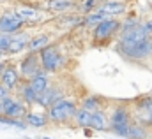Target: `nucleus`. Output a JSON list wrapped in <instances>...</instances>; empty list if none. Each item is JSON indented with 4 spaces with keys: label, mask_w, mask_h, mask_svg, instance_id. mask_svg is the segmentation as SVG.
Returning <instances> with one entry per match:
<instances>
[{
    "label": "nucleus",
    "mask_w": 152,
    "mask_h": 139,
    "mask_svg": "<svg viewBox=\"0 0 152 139\" xmlns=\"http://www.w3.org/2000/svg\"><path fill=\"white\" fill-rule=\"evenodd\" d=\"M75 123L80 129H90V125H92V113L80 106L75 114Z\"/></svg>",
    "instance_id": "obj_24"
},
{
    "label": "nucleus",
    "mask_w": 152,
    "mask_h": 139,
    "mask_svg": "<svg viewBox=\"0 0 152 139\" xmlns=\"http://www.w3.org/2000/svg\"><path fill=\"white\" fill-rule=\"evenodd\" d=\"M5 56H7V55H5V53H4V51L0 49V60H5Z\"/></svg>",
    "instance_id": "obj_31"
},
{
    "label": "nucleus",
    "mask_w": 152,
    "mask_h": 139,
    "mask_svg": "<svg viewBox=\"0 0 152 139\" xmlns=\"http://www.w3.org/2000/svg\"><path fill=\"white\" fill-rule=\"evenodd\" d=\"M28 127H34V129H42L50 123V118H48V113L46 109H41V111H36V109H28V113L25 114L23 118Z\"/></svg>",
    "instance_id": "obj_18"
},
{
    "label": "nucleus",
    "mask_w": 152,
    "mask_h": 139,
    "mask_svg": "<svg viewBox=\"0 0 152 139\" xmlns=\"http://www.w3.org/2000/svg\"><path fill=\"white\" fill-rule=\"evenodd\" d=\"M39 58H41V65L42 69L50 74H58L60 70L66 69L67 65V56L60 51V48L57 44H50L48 48H44L41 53H39Z\"/></svg>",
    "instance_id": "obj_5"
},
{
    "label": "nucleus",
    "mask_w": 152,
    "mask_h": 139,
    "mask_svg": "<svg viewBox=\"0 0 152 139\" xmlns=\"http://www.w3.org/2000/svg\"><path fill=\"white\" fill-rule=\"evenodd\" d=\"M0 81L2 85H5L7 88H11L12 92L18 90V86L21 85V74H20V67H16L14 64H7L5 69L0 72Z\"/></svg>",
    "instance_id": "obj_13"
},
{
    "label": "nucleus",
    "mask_w": 152,
    "mask_h": 139,
    "mask_svg": "<svg viewBox=\"0 0 152 139\" xmlns=\"http://www.w3.org/2000/svg\"><path fill=\"white\" fill-rule=\"evenodd\" d=\"M0 114H4V106H2V101H0Z\"/></svg>",
    "instance_id": "obj_32"
},
{
    "label": "nucleus",
    "mask_w": 152,
    "mask_h": 139,
    "mask_svg": "<svg viewBox=\"0 0 152 139\" xmlns=\"http://www.w3.org/2000/svg\"><path fill=\"white\" fill-rule=\"evenodd\" d=\"M0 83H2V81H0Z\"/></svg>",
    "instance_id": "obj_35"
},
{
    "label": "nucleus",
    "mask_w": 152,
    "mask_h": 139,
    "mask_svg": "<svg viewBox=\"0 0 152 139\" xmlns=\"http://www.w3.org/2000/svg\"><path fill=\"white\" fill-rule=\"evenodd\" d=\"M18 67H20V74H21V79H23V81H30V79H34L39 72L42 70L39 53L27 51V55L20 60V65H18Z\"/></svg>",
    "instance_id": "obj_8"
},
{
    "label": "nucleus",
    "mask_w": 152,
    "mask_h": 139,
    "mask_svg": "<svg viewBox=\"0 0 152 139\" xmlns=\"http://www.w3.org/2000/svg\"><path fill=\"white\" fill-rule=\"evenodd\" d=\"M42 139H51V138H42Z\"/></svg>",
    "instance_id": "obj_33"
},
{
    "label": "nucleus",
    "mask_w": 152,
    "mask_h": 139,
    "mask_svg": "<svg viewBox=\"0 0 152 139\" xmlns=\"http://www.w3.org/2000/svg\"><path fill=\"white\" fill-rule=\"evenodd\" d=\"M11 41H12V35L2 34V32H0V49H2L5 55L9 53V46H11Z\"/></svg>",
    "instance_id": "obj_28"
},
{
    "label": "nucleus",
    "mask_w": 152,
    "mask_h": 139,
    "mask_svg": "<svg viewBox=\"0 0 152 139\" xmlns=\"http://www.w3.org/2000/svg\"><path fill=\"white\" fill-rule=\"evenodd\" d=\"M27 23L25 20L12 9V11H2L0 12V32L2 34L14 35L21 30H25Z\"/></svg>",
    "instance_id": "obj_7"
},
{
    "label": "nucleus",
    "mask_w": 152,
    "mask_h": 139,
    "mask_svg": "<svg viewBox=\"0 0 152 139\" xmlns=\"http://www.w3.org/2000/svg\"><path fill=\"white\" fill-rule=\"evenodd\" d=\"M145 25H147V28H149V32L152 34V18H151V20H147V21H145Z\"/></svg>",
    "instance_id": "obj_30"
},
{
    "label": "nucleus",
    "mask_w": 152,
    "mask_h": 139,
    "mask_svg": "<svg viewBox=\"0 0 152 139\" xmlns=\"http://www.w3.org/2000/svg\"><path fill=\"white\" fill-rule=\"evenodd\" d=\"M90 129L96 130V132L110 130V111H106L104 107L94 111L92 113V125H90Z\"/></svg>",
    "instance_id": "obj_16"
},
{
    "label": "nucleus",
    "mask_w": 152,
    "mask_h": 139,
    "mask_svg": "<svg viewBox=\"0 0 152 139\" xmlns=\"http://www.w3.org/2000/svg\"><path fill=\"white\" fill-rule=\"evenodd\" d=\"M9 95H12V90H11V88H7L5 85H2V83H0V101L7 99Z\"/></svg>",
    "instance_id": "obj_29"
},
{
    "label": "nucleus",
    "mask_w": 152,
    "mask_h": 139,
    "mask_svg": "<svg viewBox=\"0 0 152 139\" xmlns=\"http://www.w3.org/2000/svg\"><path fill=\"white\" fill-rule=\"evenodd\" d=\"M14 11L25 20L27 27H32V25H39L46 20V11H41L37 7H30V5H16Z\"/></svg>",
    "instance_id": "obj_11"
},
{
    "label": "nucleus",
    "mask_w": 152,
    "mask_h": 139,
    "mask_svg": "<svg viewBox=\"0 0 152 139\" xmlns=\"http://www.w3.org/2000/svg\"><path fill=\"white\" fill-rule=\"evenodd\" d=\"M101 0H78V12L80 14H88L92 11H97Z\"/></svg>",
    "instance_id": "obj_26"
},
{
    "label": "nucleus",
    "mask_w": 152,
    "mask_h": 139,
    "mask_svg": "<svg viewBox=\"0 0 152 139\" xmlns=\"http://www.w3.org/2000/svg\"><path fill=\"white\" fill-rule=\"evenodd\" d=\"M97 11L112 16V18H118V16H126L129 11V2L127 0H108V2H101Z\"/></svg>",
    "instance_id": "obj_12"
},
{
    "label": "nucleus",
    "mask_w": 152,
    "mask_h": 139,
    "mask_svg": "<svg viewBox=\"0 0 152 139\" xmlns=\"http://www.w3.org/2000/svg\"><path fill=\"white\" fill-rule=\"evenodd\" d=\"M127 139H152L151 136V129L143 127L136 122H133L129 125V132H127Z\"/></svg>",
    "instance_id": "obj_22"
},
{
    "label": "nucleus",
    "mask_w": 152,
    "mask_h": 139,
    "mask_svg": "<svg viewBox=\"0 0 152 139\" xmlns=\"http://www.w3.org/2000/svg\"><path fill=\"white\" fill-rule=\"evenodd\" d=\"M78 101L71 99V97H64L60 99L58 102L48 107V118H50V123L53 125H66L69 122H75V114L78 111Z\"/></svg>",
    "instance_id": "obj_3"
},
{
    "label": "nucleus",
    "mask_w": 152,
    "mask_h": 139,
    "mask_svg": "<svg viewBox=\"0 0 152 139\" xmlns=\"http://www.w3.org/2000/svg\"><path fill=\"white\" fill-rule=\"evenodd\" d=\"M2 106H4V114L9 118H25V114L28 113V107H30L20 97H14V95H9L7 99H4Z\"/></svg>",
    "instance_id": "obj_9"
},
{
    "label": "nucleus",
    "mask_w": 152,
    "mask_h": 139,
    "mask_svg": "<svg viewBox=\"0 0 152 139\" xmlns=\"http://www.w3.org/2000/svg\"><path fill=\"white\" fill-rule=\"evenodd\" d=\"M120 28H122V20L120 18H108L106 21L99 23L97 27L92 28V44L96 46H106L110 42L117 41V37L120 35Z\"/></svg>",
    "instance_id": "obj_4"
},
{
    "label": "nucleus",
    "mask_w": 152,
    "mask_h": 139,
    "mask_svg": "<svg viewBox=\"0 0 152 139\" xmlns=\"http://www.w3.org/2000/svg\"><path fill=\"white\" fill-rule=\"evenodd\" d=\"M0 123H2V125H11V127L20 129V130L28 129V123H27L23 118H9V116H5V114H0Z\"/></svg>",
    "instance_id": "obj_25"
},
{
    "label": "nucleus",
    "mask_w": 152,
    "mask_h": 139,
    "mask_svg": "<svg viewBox=\"0 0 152 139\" xmlns=\"http://www.w3.org/2000/svg\"><path fill=\"white\" fill-rule=\"evenodd\" d=\"M18 97L25 102V104H28V106H37L39 102V95L37 92L34 90V86L30 85V81H21V85L18 86Z\"/></svg>",
    "instance_id": "obj_17"
},
{
    "label": "nucleus",
    "mask_w": 152,
    "mask_h": 139,
    "mask_svg": "<svg viewBox=\"0 0 152 139\" xmlns=\"http://www.w3.org/2000/svg\"><path fill=\"white\" fill-rule=\"evenodd\" d=\"M142 23H143V20H142V18L129 14V16H126V18L122 20V28H120V32H129V30L136 28V27H138V25H142Z\"/></svg>",
    "instance_id": "obj_27"
},
{
    "label": "nucleus",
    "mask_w": 152,
    "mask_h": 139,
    "mask_svg": "<svg viewBox=\"0 0 152 139\" xmlns=\"http://www.w3.org/2000/svg\"><path fill=\"white\" fill-rule=\"evenodd\" d=\"M108 18H112V16H108V14H104V12H101V11H92V12H88V14H83V27H87V28H94V27H97L99 23H103V21H106Z\"/></svg>",
    "instance_id": "obj_21"
},
{
    "label": "nucleus",
    "mask_w": 152,
    "mask_h": 139,
    "mask_svg": "<svg viewBox=\"0 0 152 139\" xmlns=\"http://www.w3.org/2000/svg\"><path fill=\"white\" fill-rule=\"evenodd\" d=\"M64 97H67V95H66V88H64L62 85H58V83H53V85L39 97L37 107L48 111V107H51L55 102H58V101L64 99Z\"/></svg>",
    "instance_id": "obj_10"
},
{
    "label": "nucleus",
    "mask_w": 152,
    "mask_h": 139,
    "mask_svg": "<svg viewBox=\"0 0 152 139\" xmlns=\"http://www.w3.org/2000/svg\"><path fill=\"white\" fill-rule=\"evenodd\" d=\"M30 39L32 35L28 34L27 30H21L18 34L12 35V41H11V46H9V56H14V55H20L23 51H28V44H30Z\"/></svg>",
    "instance_id": "obj_14"
},
{
    "label": "nucleus",
    "mask_w": 152,
    "mask_h": 139,
    "mask_svg": "<svg viewBox=\"0 0 152 139\" xmlns=\"http://www.w3.org/2000/svg\"><path fill=\"white\" fill-rule=\"evenodd\" d=\"M133 123L131 104H113L110 109V130L118 138L127 139L129 125Z\"/></svg>",
    "instance_id": "obj_2"
},
{
    "label": "nucleus",
    "mask_w": 152,
    "mask_h": 139,
    "mask_svg": "<svg viewBox=\"0 0 152 139\" xmlns=\"http://www.w3.org/2000/svg\"><path fill=\"white\" fill-rule=\"evenodd\" d=\"M44 11L55 12V14L73 12V11H78V0H48Z\"/></svg>",
    "instance_id": "obj_15"
},
{
    "label": "nucleus",
    "mask_w": 152,
    "mask_h": 139,
    "mask_svg": "<svg viewBox=\"0 0 152 139\" xmlns=\"http://www.w3.org/2000/svg\"><path fill=\"white\" fill-rule=\"evenodd\" d=\"M51 76H53V74H50V72H46V70L42 69L37 76L34 77V79H30V85L34 86V90L37 92L39 95H42V93H44V92L53 85V83H55Z\"/></svg>",
    "instance_id": "obj_19"
},
{
    "label": "nucleus",
    "mask_w": 152,
    "mask_h": 139,
    "mask_svg": "<svg viewBox=\"0 0 152 139\" xmlns=\"http://www.w3.org/2000/svg\"><path fill=\"white\" fill-rule=\"evenodd\" d=\"M101 2H108V0H101Z\"/></svg>",
    "instance_id": "obj_34"
},
{
    "label": "nucleus",
    "mask_w": 152,
    "mask_h": 139,
    "mask_svg": "<svg viewBox=\"0 0 152 139\" xmlns=\"http://www.w3.org/2000/svg\"><path fill=\"white\" fill-rule=\"evenodd\" d=\"M133 111V122L152 129V93L142 95L131 102Z\"/></svg>",
    "instance_id": "obj_6"
},
{
    "label": "nucleus",
    "mask_w": 152,
    "mask_h": 139,
    "mask_svg": "<svg viewBox=\"0 0 152 139\" xmlns=\"http://www.w3.org/2000/svg\"><path fill=\"white\" fill-rule=\"evenodd\" d=\"M106 102H103V99L99 97V95H87V97H83L81 101H80V106L83 107V109H87V111H90V113H94V111H97V109H103Z\"/></svg>",
    "instance_id": "obj_23"
},
{
    "label": "nucleus",
    "mask_w": 152,
    "mask_h": 139,
    "mask_svg": "<svg viewBox=\"0 0 152 139\" xmlns=\"http://www.w3.org/2000/svg\"><path fill=\"white\" fill-rule=\"evenodd\" d=\"M115 51L133 64H143L152 58V34L145 21L129 32H120L115 41Z\"/></svg>",
    "instance_id": "obj_1"
},
{
    "label": "nucleus",
    "mask_w": 152,
    "mask_h": 139,
    "mask_svg": "<svg viewBox=\"0 0 152 139\" xmlns=\"http://www.w3.org/2000/svg\"><path fill=\"white\" fill-rule=\"evenodd\" d=\"M50 44H53L51 35H48V34H36V35H32V39H30L28 51H32V53H41V51H42L44 48H48Z\"/></svg>",
    "instance_id": "obj_20"
}]
</instances>
